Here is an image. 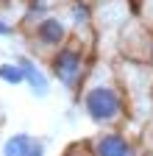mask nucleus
<instances>
[{"instance_id": "1", "label": "nucleus", "mask_w": 153, "mask_h": 156, "mask_svg": "<svg viewBox=\"0 0 153 156\" xmlns=\"http://www.w3.org/2000/svg\"><path fill=\"white\" fill-rule=\"evenodd\" d=\"M81 109L98 128H114L125 120V95L111 73L95 67L81 84Z\"/></svg>"}, {"instance_id": "2", "label": "nucleus", "mask_w": 153, "mask_h": 156, "mask_svg": "<svg viewBox=\"0 0 153 156\" xmlns=\"http://www.w3.org/2000/svg\"><path fill=\"white\" fill-rule=\"evenodd\" d=\"M86 42H75V39H70L67 45H61L59 50H53L47 64H50V75L59 81L64 89L75 92L81 89L84 78L89 73V53H86Z\"/></svg>"}, {"instance_id": "3", "label": "nucleus", "mask_w": 153, "mask_h": 156, "mask_svg": "<svg viewBox=\"0 0 153 156\" xmlns=\"http://www.w3.org/2000/svg\"><path fill=\"white\" fill-rule=\"evenodd\" d=\"M31 39H33V48L39 45V50H45V53L59 50L61 45H67L70 39H72L70 20H64L59 14H45L42 20H36V23H33Z\"/></svg>"}, {"instance_id": "4", "label": "nucleus", "mask_w": 153, "mask_h": 156, "mask_svg": "<svg viewBox=\"0 0 153 156\" xmlns=\"http://www.w3.org/2000/svg\"><path fill=\"white\" fill-rule=\"evenodd\" d=\"M86 148L92 156H139L137 145L117 128H103L92 140H86Z\"/></svg>"}, {"instance_id": "5", "label": "nucleus", "mask_w": 153, "mask_h": 156, "mask_svg": "<svg viewBox=\"0 0 153 156\" xmlns=\"http://www.w3.org/2000/svg\"><path fill=\"white\" fill-rule=\"evenodd\" d=\"M14 62H17V64L23 67V75H25V84L31 87V92H33V95L45 98V95L50 92V81H47L45 70H42L39 64H36V58H31V56H17Z\"/></svg>"}, {"instance_id": "6", "label": "nucleus", "mask_w": 153, "mask_h": 156, "mask_svg": "<svg viewBox=\"0 0 153 156\" xmlns=\"http://www.w3.org/2000/svg\"><path fill=\"white\" fill-rule=\"evenodd\" d=\"M70 28H75L81 34V28L84 31H89L92 28V6L89 3H84V0H72V6H70Z\"/></svg>"}, {"instance_id": "7", "label": "nucleus", "mask_w": 153, "mask_h": 156, "mask_svg": "<svg viewBox=\"0 0 153 156\" xmlns=\"http://www.w3.org/2000/svg\"><path fill=\"white\" fill-rule=\"evenodd\" d=\"M31 145H33V136L31 134H25V131L11 134L9 140H6V145H3V156H25L31 151Z\"/></svg>"}, {"instance_id": "8", "label": "nucleus", "mask_w": 153, "mask_h": 156, "mask_svg": "<svg viewBox=\"0 0 153 156\" xmlns=\"http://www.w3.org/2000/svg\"><path fill=\"white\" fill-rule=\"evenodd\" d=\"M0 81L9 84V87H20V84H25L23 67L17 64V62H3V64H0Z\"/></svg>"}, {"instance_id": "9", "label": "nucleus", "mask_w": 153, "mask_h": 156, "mask_svg": "<svg viewBox=\"0 0 153 156\" xmlns=\"http://www.w3.org/2000/svg\"><path fill=\"white\" fill-rule=\"evenodd\" d=\"M61 156H92L89 153V148H86V142H75V145H70Z\"/></svg>"}, {"instance_id": "10", "label": "nucleus", "mask_w": 153, "mask_h": 156, "mask_svg": "<svg viewBox=\"0 0 153 156\" xmlns=\"http://www.w3.org/2000/svg\"><path fill=\"white\" fill-rule=\"evenodd\" d=\"M25 156H45V142L42 140H33V145H31V151Z\"/></svg>"}, {"instance_id": "11", "label": "nucleus", "mask_w": 153, "mask_h": 156, "mask_svg": "<svg viewBox=\"0 0 153 156\" xmlns=\"http://www.w3.org/2000/svg\"><path fill=\"white\" fill-rule=\"evenodd\" d=\"M14 34V23H9V20L0 17V36H11Z\"/></svg>"}, {"instance_id": "12", "label": "nucleus", "mask_w": 153, "mask_h": 156, "mask_svg": "<svg viewBox=\"0 0 153 156\" xmlns=\"http://www.w3.org/2000/svg\"><path fill=\"white\" fill-rule=\"evenodd\" d=\"M148 62L153 64V42H150V53H148Z\"/></svg>"}, {"instance_id": "13", "label": "nucleus", "mask_w": 153, "mask_h": 156, "mask_svg": "<svg viewBox=\"0 0 153 156\" xmlns=\"http://www.w3.org/2000/svg\"><path fill=\"white\" fill-rule=\"evenodd\" d=\"M84 3H89V6H95V3H103V0H84Z\"/></svg>"}, {"instance_id": "14", "label": "nucleus", "mask_w": 153, "mask_h": 156, "mask_svg": "<svg viewBox=\"0 0 153 156\" xmlns=\"http://www.w3.org/2000/svg\"><path fill=\"white\" fill-rule=\"evenodd\" d=\"M148 156H153V151H150V153H148Z\"/></svg>"}]
</instances>
